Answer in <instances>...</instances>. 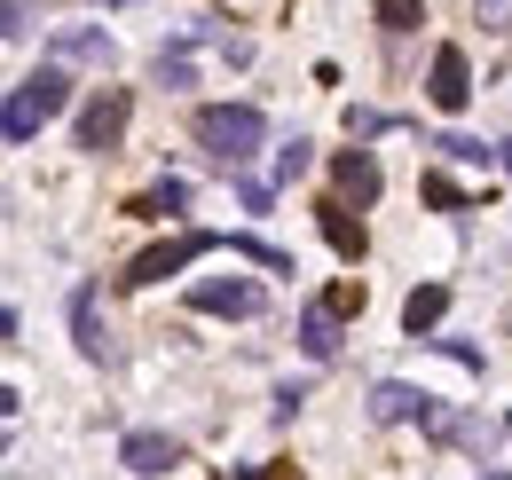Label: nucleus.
<instances>
[{"label": "nucleus", "instance_id": "f257e3e1", "mask_svg": "<svg viewBox=\"0 0 512 480\" xmlns=\"http://www.w3.org/2000/svg\"><path fill=\"white\" fill-rule=\"evenodd\" d=\"M190 134H197V150H205L213 166L237 174L260 142H268V119H260V103H205V111L190 119Z\"/></svg>", "mask_w": 512, "mask_h": 480}, {"label": "nucleus", "instance_id": "f03ea898", "mask_svg": "<svg viewBox=\"0 0 512 480\" xmlns=\"http://www.w3.org/2000/svg\"><path fill=\"white\" fill-rule=\"evenodd\" d=\"M64 103H71V79H64V63H40L32 79H16V87H8V111H0V134H8L16 150H24V142H32L40 126L56 119Z\"/></svg>", "mask_w": 512, "mask_h": 480}, {"label": "nucleus", "instance_id": "7ed1b4c3", "mask_svg": "<svg viewBox=\"0 0 512 480\" xmlns=\"http://www.w3.org/2000/svg\"><path fill=\"white\" fill-rule=\"evenodd\" d=\"M205 252H229V237L221 229H182V237H166V244H150V252H134L127 260V292H150V284H166V276H182L190 260H205Z\"/></svg>", "mask_w": 512, "mask_h": 480}, {"label": "nucleus", "instance_id": "20e7f679", "mask_svg": "<svg viewBox=\"0 0 512 480\" xmlns=\"http://www.w3.org/2000/svg\"><path fill=\"white\" fill-rule=\"evenodd\" d=\"M127 119H134V95H127V87H103V95L79 111L71 134H79V150H95V158H103V150H119V142H127Z\"/></svg>", "mask_w": 512, "mask_h": 480}, {"label": "nucleus", "instance_id": "39448f33", "mask_svg": "<svg viewBox=\"0 0 512 480\" xmlns=\"http://www.w3.org/2000/svg\"><path fill=\"white\" fill-rule=\"evenodd\" d=\"M371 418H379V425H426V433H434V425H442V402H434L426 386L379 378V386H371Z\"/></svg>", "mask_w": 512, "mask_h": 480}, {"label": "nucleus", "instance_id": "423d86ee", "mask_svg": "<svg viewBox=\"0 0 512 480\" xmlns=\"http://www.w3.org/2000/svg\"><path fill=\"white\" fill-rule=\"evenodd\" d=\"M190 307H197V315H237V323H245V315L268 307V292H260L253 276H205V284L190 292Z\"/></svg>", "mask_w": 512, "mask_h": 480}, {"label": "nucleus", "instance_id": "0eeeda50", "mask_svg": "<svg viewBox=\"0 0 512 480\" xmlns=\"http://www.w3.org/2000/svg\"><path fill=\"white\" fill-rule=\"evenodd\" d=\"M426 95H434V111H465V103H473V71H465V48H457V40L434 48V63H426Z\"/></svg>", "mask_w": 512, "mask_h": 480}, {"label": "nucleus", "instance_id": "6e6552de", "mask_svg": "<svg viewBox=\"0 0 512 480\" xmlns=\"http://www.w3.org/2000/svg\"><path fill=\"white\" fill-rule=\"evenodd\" d=\"M331 181H339V197L347 205H379V189H386V174H379V158L355 142V150H339L331 158Z\"/></svg>", "mask_w": 512, "mask_h": 480}, {"label": "nucleus", "instance_id": "1a4fd4ad", "mask_svg": "<svg viewBox=\"0 0 512 480\" xmlns=\"http://www.w3.org/2000/svg\"><path fill=\"white\" fill-rule=\"evenodd\" d=\"M119 465L142 473V480H158V473L182 465V441H174V433H127V441H119Z\"/></svg>", "mask_w": 512, "mask_h": 480}, {"label": "nucleus", "instance_id": "9d476101", "mask_svg": "<svg viewBox=\"0 0 512 480\" xmlns=\"http://www.w3.org/2000/svg\"><path fill=\"white\" fill-rule=\"evenodd\" d=\"M300 355H308V362L339 355V300H308V307H300Z\"/></svg>", "mask_w": 512, "mask_h": 480}, {"label": "nucleus", "instance_id": "9b49d317", "mask_svg": "<svg viewBox=\"0 0 512 480\" xmlns=\"http://www.w3.org/2000/svg\"><path fill=\"white\" fill-rule=\"evenodd\" d=\"M119 48H111V32L103 24H64L56 32V63H111Z\"/></svg>", "mask_w": 512, "mask_h": 480}, {"label": "nucleus", "instance_id": "f8f14e48", "mask_svg": "<svg viewBox=\"0 0 512 480\" xmlns=\"http://www.w3.org/2000/svg\"><path fill=\"white\" fill-rule=\"evenodd\" d=\"M71 339H79V355H87V362L111 355V339H103V315H95V284H79V292H71Z\"/></svg>", "mask_w": 512, "mask_h": 480}, {"label": "nucleus", "instance_id": "ddd939ff", "mask_svg": "<svg viewBox=\"0 0 512 480\" xmlns=\"http://www.w3.org/2000/svg\"><path fill=\"white\" fill-rule=\"evenodd\" d=\"M316 221H323V244H331L339 260H363V221H347V197H323Z\"/></svg>", "mask_w": 512, "mask_h": 480}, {"label": "nucleus", "instance_id": "4468645a", "mask_svg": "<svg viewBox=\"0 0 512 480\" xmlns=\"http://www.w3.org/2000/svg\"><path fill=\"white\" fill-rule=\"evenodd\" d=\"M442 315H449V284H418V292L402 300V331H410V339H426Z\"/></svg>", "mask_w": 512, "mask_h": 480}, {"label": "nucleus", "instance_id": "2eb2a0df", "mask_svg": "<svg viewBox=\"0 0 512 480\" xmlns=\"http://www.w3.org/2000/svg\"><path fill=\"white\" fill-rule=\"evenodd\" d=\"M182 205H190V181H158V189L134 197L127 213H134V221H166V213H182Z\"/></svg>", "mask_w": 512, "mask_h": 480}, {"label": "nucleus", "instance_id": "dca6fc26", "mask_svg": "<svg viewBox=\"0 0 512 480\" xmlns=\"http://www.w3.org/2000/svg\"><path fill=\"white\" fill-rule=\"evenodd\" d=\"M434 150L457 158V166H505V142H473V134H442Z\"/></svg>", "mask_w": 512, "mask_h": 480}, {"label": "nucleus", "instance_id": "f3484780", "mask_svg": "<svg viewBox=\"0 0 512 480\" xmlns=\"http://www.w3.org/2000/svg\"><path fill=\"white\" fill-rule=\"evenodd\" d=\"M371 16H379V32H386V40H402V32H418L426 0H371Z\"/></svg>", "mask_w": 512, "mask_h": 480}, {"label": "nucleus", "instance_id": "a211bd4d", "mask_svg": "<svg viewBox=\"0 0 512 480\" xmlns=\"http://www.w3.org/2000/svg\"><path fill=\"white\" fill-rule=\"evenodd\" d=\"M229 252H245V260L268 268V276H292V252H284V244H268V237H229Z\"/></svg>", "mask_w": 512, "mask_h": 480}, {"label": "nucleus", "instance_id": "6ab92c4d", "mask_svg": "<svg viewBox=\"0 0 512 480\" xmlns=\"http://www.w3.org/2000/svg\"><path fill=\"white\" fill-rule=\"evenodd\" d=\"M434 441H449V449H473V457H481V449H489V425H481V418H449V410H442Z\"/></svg>", "mask_w": 512, "mask_h": 480}, {"label": "nucleus", "instance_id": "aec40b11", "mask_svg": "<svg viewBox=\"0 0 512 480\" xmlns=\"http://www.w3.org/2000/svg\"><path fill=\"white\" fill-rule=\"evenodd\" d=\"M308 166H316V142H300V134H292V142L276 150V181H300Z\"/></svg>", "mask_w": 512, "mask_h": 480}, {"label": "nucleus", "instance_id": "412c9836", "mask_svg": "<svg viewBox=\"0 0 512 480\" xmlns=\"http://www.w3.org/2000/svg\"><path fill=\"white\" fill-rule=\"evenodd\" d=\"M473 24L489 40H512V0H473Z\"/></svg>", "mask_w": 512, "mask_h": 480}, {"label": "nucleus", "instance_id": "4be33fe9", "mask_svg": "<svg viewBox=\"0 0 512 480\" xmlns=\"http://www.w3.org/2000/svg\"><path fill=\"white\" fill-rule=\"evenodd\" d=\"M418 189H426V205H442V213H465V189H457V181L426 174V181H418Z\"/></svg>", "mask_w": 512, "mask_h": 480}, {"label": "nucleus", "instance_id": "5701e85b", "mask_svg": "<svg viewBox=\"0 0 512 480\" xmlns=\"http://www.w3.org/2000/svg\"><path fill=\"white\" fill-rule=\"evenodd\" d=\"M426 347H442L449 362H465V370H481V347H473V339H426Z\"/></svg>", "mask_w": 512, "mask_h": 480}, {"label": "nucleus", "instance_id": "b1692460", "mask_svg": "<svg viewBox=\"0 0 512 480\" xmlns=\"http://www.w3.org/2000/svg\"><path fill=\"white\" fill-rule=\"evenodd\" d=\"M347 134H355V142H371V134H386V111H347Z\"/></svg>", "mask_w": 512, "mask_h": 480}, {"label": "nucleus", "instance_id": "393cba45", "mask_svg": "<svg viewBox=\"0 0 512 480\" xmlns=\"http://www.w3.org/2000/svg\"><path fill=\"white\" fill-rule=\"evenodd\" d=\"M237 197H245V213H268V197H276V189H268V181H245V174H237Z\"/></svg>", "mask_w": 512, "mask_h": 480}, {"label": "nucleus", "instance_id": "a878e982", "mask_svg": "<svg viewBox=\"0 0 512 480\" xmlns=\"http://www.w3.org/2000/svg\"><path fill=\"white\" fill-rule=\"evenodd\" d=\"M0 32H8V40H24V32H32V0H8V24H0Z\"/></svg>", "mask_w": 512, "mask_h": 480}, {"label": "nucleus", "instance_id": "bb28decb", "mask_svg": "<svg viewBox=\"0 0 512 480\" xmlns=\"http://www.w3.org/2000/svg\"><path fill=\"white\" fill-rule=\"evenodd\" d=\"M505 174H512V142H505Z\"/></svg>", "mask_w": 512, "mask_h": 480}, {"label": "nucleus", "instance_id": "cd10ccee", "mask_svg": "<svg viewBox=\"0 0 512 480\" xmlns=\"http://www.w3.org/2000/svg\"><path fill=\"white\" fill-rule=\"evenodd\" d=\"M481 480H512V473H481Z\"/></svg>", "mask_w": 512, "mask_h": 480}, {"label": "nucleus", "instance_id": "c85d7f7f", "mask_svg": "<svg viewBox=\"0 0 512 480\" xmlns=\"http://www.w3.org/2000/svg\"><path fill=\"white\" fill-rule=\"evenodd\" d=\"M111 8H134V0H111Z\"/></svg>", "mask_w": 512, "mask_h": 480}, {"label": "nucleus", "instance_id": "c756f323", "mask_svg": "<svg viewBox=\"0 0 512 480\" xmlns=\"http://www.w3.org/2000/svg\"><path fill=\"white\" fill-rule=\"evenodd\" d=\"M505 433H512V418H505Z\"/></svg>", "mask_w": 512, "mask_h": 480}]
</instances>
